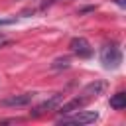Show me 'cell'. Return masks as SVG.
Here are the masks:
<instances>
[{
    "label": "cell",
    "mask_w": 126,
    "mask_h": 126,
    "mask_svg": "<svg viewBox=\"0 0 126 126\" xmlns=\"http://www.w3.org/2000/svg\"><path fill=\"white\" fill-rule=\"evenodd\" d=\"M100 63L106 67V69H118L120 63H122V51L118 49L116 43H110V45H104L100 49Z\"/></svg>",
    "instance_id": "1"
},
{
    "label": "cell",
    "mask_w": 126,
    "mask_h": 126,
    "mask_svg": "<svg viewBox=\"0 0 126 126\" xmlns=\"http://www.w3.org/2000/svg\"><path fill=\"white\" fill-rule=\"evenodd\" d=\"M61 100H63V96L57 93V94H51L47 100H43L41 104H37L33 110H32V116L33 118H37V116H43L45 112H51V110H57V106L61 104Z\"/></svg>",
    "instance_id": "2"
},
{
    "label": "cell",
    "mask_w": 126,
    "mask_h": 126,
    "mask_svg": "<svg viewBox=\"0 0 126 126\" xmlns=\"http://www.w3.org/2000/svg\"><path fill=\"white\" fill-rule=\"evenodd\" d=\"M96 118H98V114L93 110H77L75 116H63L59 122L61 124H91Z\"/></svg>",
    "instance_id": "3"
},
{
    "label": "cell",
    "mask_w": 126,
    "mask_h": 126,
    "mask_svg": "<svg viewBox=\"0 0 126 126\" xmlns=\"http://www.w3.org/2000/svg\"><path fill=\"white\" fill-rule=\"evenodd\" d=\"M69 47H71V51H73L77 57H81V59H89V57L93 55V47H91V43H89L85 37H73V39L69 41Z\"/></svg>",
    "instance_id": "4"
},
{
    "label": "cell",
    "mask_w": 126,
    "mask_h": 126,
    "mask_svg": "<svg viewBox=\"0 0 126 126\" xmlns=\"http://www.w3.org/2000/svg\"><path fill=\"white\" fill-rule=\"evenodd\" d=\"M89 102V98L85 96V94H79V96H75V98H71L69 102H63V104H59L57 106V110L61 112V114H69V112H77V110H81L85 104Z\"/></svg>",
    "instance_id": "5"
},
{
    "label": "cell",
    "mask_w": 126,
    "mask_h": 126,
    "mask_svg": "<svg viewBox=\"0 0 126 126\" xmlns=\"http://www.w3.org/2000/svg\"><path fill=\"white\" fill-rule=\"evenodd\" d=\"M104 91H106V83H104V81H94V83H89V85L83 89L81 94H85L89 100H93V98H96L98 94H102Z\"/></svg>",
    "instance_id": "6"
},
{
    "label": "cell",
    "mask_w": 126,
    "mask_h": 126,
    "mask_svg": "<svg viewBox=\"0 0 126 126\" xmlns=\"http://www.w3.org/2000/svg\"><path fill=\"white\" fill-rule=\"evenodd\" d=\"M32 98H33L32 93H24V94H16V96H10V98H4L2 104L4 106H26V104L32 102Z\"/></svg>",
    "instance_id": "7"
},
{
    "label": "cell",
    "mask_w": 126,
    "mask_h": 126,
    "mask_svg": "<svg viewBox=\"0 0 126 126\" xmlns=\"http://www.w3.org/2000/svg\"><path fill=\"white\" fill-rule=\"evenodd\" d=\"M110 106H112L114 110H122V108L126 106V94H124V93L112 94V96H110Z\"/></svg>",
    "instance_id": "8"
},
{
    "label": "cell",
    "mask_w": 126,
    "mask_h": 126,
    "mask_svg": "<svg viewBox=\"0 0 126 126\" xmlns=\"http://www.w3.org/2000/svg\"><path fill=\"white\" fill-rule=\"evenodd\" d=\"M69 67V57H57L51 63V69H67Z\"/></svg>",
    "instance_id": "9"
},
{
    "label": "cell",
    "mask_w": 126,
    "mask_h": 126,
    "mask_svg": "<svg viewBox=\"0 0 126 126\" xmlns=\"http://www.w3.org/2000/svg\"><path fill=\"white\" fill-rule=\"evenodd\" d=\"M6 24H12V20H0V26H6Z\"/></svg>",
    "instance_id": "10"
},
{
    "label": "cell",
    "mask_w": 126,
    "mask_h": 126,
    "mask_svg": "<svg viewBox=\"0 0 126 126\" xmlns=\"http://www.w3.org/2000/svg\"><path fill=\"white\" fill-rule=\"evenodd\" d=\"M116 2H118V4H120V6H124V0H116Z\"/></svg>",
    "instance_id": "11"
}]
</instances>
